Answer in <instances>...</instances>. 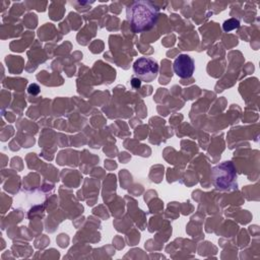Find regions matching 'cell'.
<instances>
[{
	"label": "cell",
	"mask_w": 260,
	"mask_h": 260,
	"mask_svg": "<svg viewBox=\"0 0 260 260\" xmlns=\"http://www.w3.org/2000/svg\"><path fill=\"white\" fill-rule=\"evenodd\" d=\"M127 20L135 34L151 29L158 18V8L150 1L138 0L132 2L126 9Z\"/></svg>",
	"instance_id": "1"
},
{
	"label": "cell",
	"mask_w": 260,
	"mask_h": 260,
	"mask_svg": "<svg viewBox=\"0 0 260 260\" xmlns=\"http://www.w3.org/2000/svg\"><path fill=\"white\" fill-rule=\"evenodd\" d=\"M174 72L181 78H190L195 69V62L192 57L187 54L179 55L173 63Z\"/></svg>",
	"instance_id": "4"
},
{
	"label": "cell",
	"mask_w": 260,
	"mask_h": 260,
	"mask_svg": "<svg viewBox=\"0 0 260 260\" xmlns=\"http://www.w3.org/2000/svg\"><path fill=\"white\" fill-rule=\"evenodd\" d=\"M213 186L218 190L237 188V173L232 161H223L211 170Z\"/></svg>",
	"instance_id": "2"
},
{
	"label": "cell",
	"mask_w": 260,
	"mask_h": 260,
	"mask_svg": "<svg viewBox=\"0 0 260 260\" xmlns=\"http://www.w3.org/2000/svg\"><path fill=\"white\" fill-rule=\"evenodd\" d=\"M239 24H240L239 20L232 18V19H229V20L224 21V23H223V29H224L225 31H229V30H232V29H234V28H237V27L239 26Z\"/></svg>",
	"instance_id": "5"
},
{
	"label": "cell",
	"mask_w": 260,
	"mask_h": 260,
	"mask_svg": "<svg viewBox=\"0 0 260 260\" xmlns=\"http://www.w3.org/2000/svg\"><path fill=\"white\" fill-rule=\"evenodd\" d=\"M133 71L139 80L151 82L158 73V63L150 57H140L133 63Z\"/></svg>",
	"instance_id": "3"
}]
</instances>
